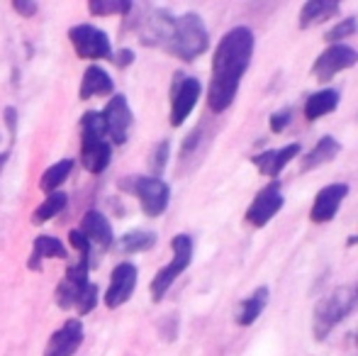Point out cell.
<instances>
[{
	"label": "cell",
	"mask_w": 358,
	"mask_h": 356,
	"mask_svg": "<svg viewBox=\"0 0 358 356\" xmlns=\"http://www.w3.org/2000/svg\"><path fill=\"white\" fill-rule=\"evenodd\" d=\"M254 29L244 27V24L229 29L220 39L213 57V78L208 86V108L215 115L224 113L234 103L241 78H244L251 57H254Z\"/></svg>",
	"instance_id": "cell-1"
},
{
	"label": "cell",
	"mask_w": 358,
	"mask_h": 356,
	"mask_svg": "<svg viewBox=\"0 0 358 356\" xmlns=\"http://www.w3.org/2000/svg\"><path fill=\"white\" fill-rule=\"evenodd\" d=\"M113 162V144L105 134L100 113L90 110L80 118V166L88 173H103Z\"/></svg>",
	"instance_id": "cell-2"
},
{
	"label": "cell",
	"mask_w": 358,
	"mask_h": 356,
	"mask_svg": "<svg viewBox=\"0 0 358 356\" xmlns=\"http://www.w3.org/2000/svg\"><path fill=\"white\" fill-rule=\"evenodd\" d=\"M210 47V32L205 20L198 13H183L180 17H176L173 32L166 44V52L178 57L180 62H195L198 57H203Z\"/></svg>",
	"instance_id": "cell-3"
},
{
	"label": "cell",
	"mask_w": 358,
	"mask_h": 356,
	"mask_svg": "<svg viewBox=\"0 0 358 356\" xmlns=\"http://www.w3.org/2000/svg\"><path fill=\"white\" fill-rule=\"evenodd\" d=\"M356 305H358V278H356V283L339 285L334 293L322 298L320 305L315 308V320H312L317 342L329 337L331 329H334L344 318H349V315L354 313Z\"/></svg>",
	"instance_id": "cell-4"
},
{
	"label": "cell",
	"mask_w": 358,
	"mask_h": 356,
	"mask_svg": "<svg viewBox=\"0 0 358 356\" xmlns=\"http://www.w3.org/2000/svg\"><path fill=\"white\" fill-rule=\"evenodd\" d=\"M171 252H173V259L151 278L149 290H151V300H154V303L164 300L169 288L176 283V278H178L180 273H185V269L190 266V262H193V239H190L188 234H176V237L171 239Z\"/></svg>",
	"instance_id": "cell-5"
},
{
	"label": "cell",
	"mask_w": 358,
	"mask_h": 356,
	"mask_svg": "<svg viewBox=\"0 0 358 356\" xmlns=\"http://www.w3.org/2000/svg\"><path fill=\"white\" fill-rule=\"evenodd\" d=\"M132 185V193L137 195L139 205H142V213L146 218H159L166 213L171 200V188L164 178H154V176H134L127 180Z\"/></svg>",
	"instance_id": "cell-6"
},
{
	"label": "cell",
	"mask_w": 358,
	"mask_h": 356,
	"mask_svg": "<svg viewBox=\"0 0 358 356\" xmlns=\"http://www.w3.org/2000/svg\"><path fill=\"white\" fill-rule=\"evenodd\" d=\"M203 95V83L188 73H178L171 88V127H180L198 105Z\"/></svg>",
	"instance_id": "cell-7"
},
{
	"label": "cell",
	"mask_w": 358,
	"mask_h": 356,
	"mask_svg": "<svg viewBox=\"0 0 358 356\" xmlns=\"http://www.w3.org/2000/svg\"><path fill=\"white\" fill-rule=\"evenodd\" d=\"M100 118H103L105 134H108L110 144H117V147L127 144L134 115H132V108H129L127 98H124L122 93H115L113 98L108 100V105H105V110L100 113Z\"/></svg>",
	"instance_id": "cell-8"
},
{
	"label": "cell",
	"mask_w": 358,
	"mask_h": 356,
	"mask_svg": "<svg viewBox=\"0 0 358 356\" xmlns=\"http://www.w3.org/2000/svg\"><path fill=\"white\" fill-rule=\"evenodd\" d=\"M69 39H71L76 54L80 59H90V62L113 59V44H110L108 34L100 27H93V24H73L69 29Z\"/></svg>",
	"instance_id": "cell-9"
},
{
	"label": "cell",
	"mask_w": 358,
	"mask_h": 356,
	"mask_svg": "<svg viewBox=\"0 0 358 356\" xmlns=\"http://www.w3.org/2000/svg\"><path fill=\"white\" fill-rule=\"evenodd\" d=\"M358 64V52L349 44H329L320 57L312 64V76L317 81H331L336 73L346 71V69L356 66Z\"/></svg>",
	"instance_id": "cell-10"
},
{
	"label": "cell",
	"mask_w": 358,
	"mask_h": 356,
	"mask_svg": "<svg viewBox=\"0 0 358 356\" xmlns=\"http://www.w3.org/2000/svg\"><path fill=\"white\" fill-rule=\"evenodd\" d=\"M283 205H285L283 190H280L278 180H273V183H268L266 188H261L259 193H256L254 203L249 205L244 220L249 225H254V227H266V225L280 213Z\"/></svg>",
	"instance_id": "cell-11"
},
{
	"label": "cell",
	"mask_w": 358,
	"mask_h": 356,
	"mask_svg": "<svg viewBox=\"0 0 358 356\" xmlns=\"http://www.w3.org/2000/svg\"><path fill=\"white\" fill-rule=\"evenodd\" d=\"M137 278H139V269L134 266L132 262H120L117 266L110 273V285L105 290V305L110 310L124 305L129 298L134 295V288H137Z\"/></svg>",
	"instance_id": "cell-12"
},
{
	"label": "cell",
	"mask_w": 358,
	"mask_h": 356,
	"mask_svg": "<svg viewBox=\"0 0 358 356\" xmlns=\"http://www.w3.org/2000/svg\"><path fill=\"white\" fill-rule=\"evenodd\" d=\"M349 195V183H329L315 195V203L310 210V220L315 225H327L336 218L339 205Z\"/></svg>",
	"instance_id": "cell-13"
},
{
	"label": "cell",
	"mask_w": 358,
	"mask_h": 356,
	"mask_svg": "<svg viewBox=\"0 0 358 356\" xmlns=\"http://www.w3.org/2000/svg\"><path fill=\"white\" fill-rule=\"evenodd\" d=\"M85 337V329L80 318H71L57 329V332L49 337L44 356H73L80 349Z\"/></svg>",
	"instance_id": "cell-14"
},
{
	"label": "cell",
	"mask_w": 358,
	"mask_h": 356,
	"mask_svg": "<svg viewBox=\"0 0 358 356\" xmlns=\"http://www.w3.org/2000/svg\"><path fill=\"white\" fill-rule=\"evenodd\" d=\"M173 22L176 15H171L169 10H154L144 17L142 27H139V39L146 47H161L166 49L171 39V32H173Z\"/></svg>",
	"instance_id": "cell-15"
},
{
	"label": "cell",
	"mask_w": 358,
	"mask_h": 356,
	"mask_svg": "<svg viewBox=\"0 0 358 356\" xmlns=\"http://www.w3.org/2000/svg\"><path fill=\"white\" fill-rule=\"evenodd\" d=\"M88 271H90V264H83V262H78V264H73V266L66 269V276L59 280L57 293H54L57 305L62 310H69L76 305L78 293L85 288V283H88Z\"/></svg>",
	"instance_id": "cell-16"
},
{
	"label": "cell",
	"mask_w": 358,
	"mask_h": 356,
	"mask_svg": "<svg viewBox=\"0 0 358 356\" xmlns=\"http://www.w3.org/2000/svg\"><path fill=\"white\" fill-rule=\"evenodd\" d=\"M300 149L302 147L297 142L285 144V147H278V149H266V152L251 157V164H254V166L259 169L264 176L278 178V173L283 171L287 164H290L292 159L300 157Z\"/></svg>",
	"instance_id": "cell-17"
},
{
	"label": "cell",
	"mask_w": 358,
	"mask_h": 356,
	"mask_svg": "<svg viewBox=\"0 0 358 356\" xmlns=\"http://www.w3.org/2000/svg\"><path fill=\"white\" fill-rule=\"evenodd\" d=\"M80 232L85 234V239L93 244H98V247H113L115 244V234H113V225H110V220L105 218L100 210L90 208L88 213L83 215V220H80Z\"/></svg>",
	"instance_id": "cell-18"
},
{
	"label": "cell",
	"mask_w": 358,
	"mask_h": 356,
	"mask_svg": "<svg viewBox=\"0 0 358 356\" xmlns=\"http://www.w3.org/2000/svg\"><path fill=\"white\" fill-rule=\"evenodd\" d=\"M69 249L64 247L62 239L49 237V234H39L32 242V254L27 259V269L29 271H42V264L47 259H66Z\"/></svg>",
	"instance_id": "cell-19"
},
{
	"label": "cell",
	"mask_w": 358,
	"mask_h": 356,
	"mask_svg": "<svg viewBox=\"0 0 358 356\" xmlns=\"http://www.w3.org/2000/svg\"><path fill=\"white\" fill-rule=\"evenodd\" d=\"M115 90V81L110 78V73L103 66H88L80 78V88H78V98L80 100H90L95 95H110Z\"/></svg>",
	"instance_id": "cell-20"
},
{
	"label": "cell",
	"mask_w": 358,
	"mask_h": 356,
	"mask_svg": "<svg viewBox=\"0 0 358 356\" xmlns=\"http://www.w3.org/2000/svg\"><path fill=\"white\" fill-rule=\"evenodd\" d=\"M341 93L336 88H322L317 93H312L310 98L305 100V120L307 122H315V120L324 118V115H331L336 108H339Z\"/></svg>",
	"instance_id": "cell-21"
},
{
	"label": "cell",
	"mask_w": 358,
	"mask_h": 356,
	"mask_svg": "<svg viewBox=\"0 0 358 356\" xmlns=\"http://www.w3.org/2000/svg\"><path fill=\"white\" fill-rule=\"evenodd\" d=\"M268 295H271L268 285H259L249 298L241 300L239 313H236V322H239V327H251V325L261 318V313H264L266 305H268Z\"/></svg>",
	"instance_id": "cell-22"
},
{
	"label": "cell",
	"mask_w": 358,
	"mask_h": 356,
	"mask_svg": "<svg viewBox=\"0 0 358 356\" xmlns=\"http://www.w3.org/2000/svg\"><path fill=\"white\" fill-rule=\"evenodd\" d=\"M339 152H341V144L336 142L331 134H324V137L302 157V171H312V169L322 166V164L334 162V159L339 157Z\"/></svg>",
	"instance_id": "cell-23"
},
{
	"label": "cell",
	"mask_w": 358,
	"mask_h": 356,
	"mask_svg": "<svg viewBox=\"0 0 358 356\" xmlns=\"http://www.w3.org/2000/svg\"><path fill=\"white\" fill-rule=\"evenodd\" d=\"M339 10L341 5L336 0H310L300 10V29H307L317 22H324V20L334 17Z\"/></svg>",
	"instance_id": "cell-24"
},
{
	"label": "cell",
	"mask_w": 358,
	"mask_h": 356,
	"mask_svg": "<svg viewBox=\"0 0 358 356\" xmlns=\"http://www.w3.org/2000/svg\"><path fill=\"white\" fill-rule=\"evenodd\" d=\"M73 166H76L73 159H62V162L52 164V166H49L47 171L42 173V178H39V188H42L47 195L62 190V185L66 183L69 176H71Z\"/></svg>",
	"instance_id": "cell-25"
},
{
	"label": "cell",
	"mask_w": 358,
	"mask_h": 356,
	"mask_svg": "<svg viewBox=\"0 0 358 356\" xmlns=\"http://www.w3.org/2000/svg\"><path fill=\"white\" fill-rule=\"evenodd\" d=\"M66 203H69V195L64 190H57V193H49L42 203L37 205V210L32 213V222L34 225H44L49 220H54L57 215H62L66 210Z\"/></svg>",
	"instance_id": "cell-26"
},
{
	"label": "cell",
	"mask_w": 358,
	"mask_h": 356,
	"mask_svg": "<svg viewBox=\"0 0 358 356\" xmlns=\"http://www.w3.org/2000/svg\"><path fill=\"white\" fill-rule=\"evenodd\" d=\"M156 232H149V229H132V232L122 234L117 242V249L122 254H139V252H149V249L156 247Z\"/></svg>",
	"instance_id": "cell-27"
},
{
	"label": "cell",
	"mask_w": 358,
	"mask_h": 356,
	"mask_svg": "<svg viewBox=\"0 0 358 356\" xmlns=\"http://www.w3.org/2000/svg\"><path fill=\"white\" fill-rule=\"evenodd\" d=\"M134 5L129 0H90L88 10L95 17H110V15H129Z\"/></svg>",
	"instance_id": "cell-28"
},
{
	"label": "cell",
	"mask_w": 358,
	"mask_h": 356,
	"mask_svg": "<svg viewBox=\"0 0 358 356\" xmlns=\"http://www.w3.org/2000/svg\"><path fill=\"white\" fill-rule=\"evenodd\" d=\"M169 157H171V142L169 139H164V142H159L154 147V152H151L149 157V171L154 178H161V173H164L166 164H169Z\"/></svg>",
	"instance_id": "cell-29"
},
{
	"label": "cell",
	"mask_w": 358,
	"mask_h": 356,
	"mask_svg": "<svg viewBox=\"0 0 358 356\" xmlns=\"http://www.w3.org/2000/svg\"><path fill=\"white\" fill-rule=\"evenodd\" d=\"M356 32H358V20L351 15V17L341 20L339 24H334V27L324 34V39H327V42H331V44H344V39L351 37V34H356Z\"/></svg>",
	"instance_id": "cell-30"
},
{
	"label": "cell",
	"mask_w": 358,
	"mask_h": 356,
	"mask_svg": "<svg viewBox=\"0 0 358 356\" xmlns=\"http://www.w3.org/2000/svg\"><path fill=\"white\" fill-rule=\"evenodd\" d=\"M95 305H98V285H95L93 280H88V283H85V288L78 293V300H76L73 308L78 310V315L83 318V315L93 313Z\"/></svg>",
	"instance_id": "cell-31"
},
{
	"label": "cell",
	"mask_w": 358,
	"mask_h": 356,
	"mask_svg": "<svg viewBox=\"0 0 358 356\" xmlns=\"http://www.w3.org/2000/svg\"><path fill=\"white\" fill-rule=\"evenodd\" d=\"M69 242H71V247L80 254V262L90 264V242L85 239V234L80 232V229H71V232H69Z\"/></svg>",
	"instance_id": "cell-32"
},
{
	"label": "cell",
	"mask_w": 358,
	"mask_h": 356,
	"mask_svg": "<svg viewBox=\"0 0 358 356\" xmlns=\"http://www.w3.org/2000/svg\"><path fill=\"white\" fill-rule=\"evenodd\" d=\"M290 110H275L273 115H271V120H268V124H271V132H275V134H280L283 129L290 124Z\"/></svg>",
	"instance_id": "cell-33"
},
{
	"label": "cell",
	"mask_w": 358,
	"mask_h": 356,
	"mask_svg": "<svg viewBox=\"0 0 358 356\" xmlns=\"http://www.w3.org/2000/svg\"><path fill=\"white\" fill-rule=\"evenodd\" d=\"M13 10L22 17H32V15L39 13V3L34 0H13Z\"/></svg>",
	"instance_id": "cell-34"
},
{
	"label": "cell",
	"mask_w": 358,
	"mask_h": 356,
	"mask_svg": "<svg viewBox=\"0 0 358 356\" xmlns=\"http://www.w3.org/2000/svg\"><path fill=\"white\" fill-rule=\"evenodd\" d=\"M3 118H5V124H8V132L15 137V132H17V110H15V108H5Z\"/></svg>",
	"instance_id": "cell-35"
},
{
	"label": "cell",
	"mask_w": 358,
	"mask_h": 356,
	"mask_svg": "<svg viewBox=\"0 0 358 356\" xmlns=\"http://www.w3.org/2000/svg\"><path fill=\"white\" fill-rule=\"evenodd\" d=\"M113 62L117 64L120 69H127L129 64L134 62V52H132V49H120V54H117V57H113Z\"/></svg>",
	"instance_id": "cell-36"
},
{
	"label": "cell",
	"mask_w": 358,
	"mask_h": 356,
	"mask_svg": "<svg viewBox=\"0 0 358 356\" xmlns=\"http://www.w3.org/2000/svg\"><path fill=\"white\" fill-rule=\"evenodd\" d=\"M8 159H10V152H0V176H3V169H5V164H8Z\"/></svg>",
	"instance_id": "cell-37"
},
{
	"label": "cell",
	"mask_w": 358,
	"mask_h": 356,
	"mask_svg": "<svg viewBox=\"0 0 358 356\" xmlns=\"http://www.w3.org/2000/svg\"><path fill=\"white\" fill-rule=\"evenodd\" d=\"M349 244H351V247H354V244H358V234H356V237H351V239H349Z\"/></svg>",
	"instance_id": "cell-38"
}]
</instances>
